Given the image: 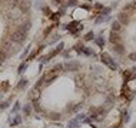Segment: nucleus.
Here are the masks:
<instances>
[{"label":"nucleus","instance_id":"nucleus-1","mask_svg":"<svg viewBox=\"0 0 136 128\" xmlns=\"http://www.w3.org/2000/svg\"><path fill=\"white\" fill-rule=\"evenodd\" d=\"M102 61H103V64H106L110 70H118V63L108 54V53H102Z\"/></svg>","mask_w":136,"mask_h":128},{"label":"nucleus","instance_id":"nucleus-2","mask_svg":"<svg viewBox=\"0 0 136 128\" xmlns=\"http://www.w3.org/2000/svg\"><path fill=\"white\" fill-rule=\"evenodd\" d=\"M67 28H69V31H70V33H75V34H76L79 30H82V28H83V26H82L79 21H72V23H69V24H67Z\"/></svg>","mask_w":136,"mask_h":128},{"label":"nucleus","instance_id":"nucleus-3","mask_svg":"<svg viewBox=\"0 0 136 128\" xmlns=\"http://www.w3.org/2000/svg\"><path fill=\"white\" fill-rule=\"evenodd\" d=\"M24 36H26L24 31H14V33L11 34V40L16 41V43H22V41L24 40Z\"/></svg>","mask_w":136,"mask_h":128},{"label":"nucleus","instance_id":"nucleus-4","mask_svg":"<svg viewBox=\"0 0 136 128\" xmlns=\"http://www.w3.org/2000/svg\"><path fill=\"white\" fill-rule=\"evenodd\" d=\"M109 40H110V43H112V44H118V43H120V36H119L116 31H112V33H110Z\"/></svg>","mask_w":136,"mask_h":128},{"label":"nucleus","instance_id":"nucleus-5","mask_svg":"<svg viewBox=\"0 0 136 128\" xmlns=\"http://www.w3.org/2000/svg\"><path fill=\"white\" fill-rule=\"evenodd\" d=\"M118 21H119L120 24H126V23L129 21V16L125 14V13H120V14L118 16Z\"/></svg>","mask_w":136,"mask_h":128},{"label":"nucleus","instance_id":"nucleus-6","mask_svg":"<svg viewBox=\"0 0 136 128\" xmlns=\"http://www.w3.org/2000/svg\"><path fill=\"white\" fill-rule=\"evenodd\" d=\"M113 51H115V53H118V54H123V53H125V47H123L120 43L113 44Z\"/></svg>","mask_w":136,"mask_h":128},{"label":"nucleus","instance_id":"nucleus-7","mask_svg":"<svg viewBox=\"0 0 136 128\" xmlns=\"http://www.w3.org/2000/svg\"><path fill=\"white\" fill-rule=\"evenodd\" d=\"M66 68H67L69 71H76V70L79 68V63H75V61H73V63H67V64H66Z\"/></svg>","mask_w":136,"mask_h":128},{"label":"nucleus","instance_id":"nucleus-8","mask_svg":"<svg viewBox=\"0 0 136 128\" xmlns=\"http://www.w3.org/2000/svg\"><path fill=\"white\" fill-rule=\"evenodd\" d=\"M120 28H122V24H120V23H119L118 20L112 21V31H116V33H118V31H119Z\"/></svg>","mask_w":136,"mask_h":128},{"label":"nucleus","instance_id":"nucleus-9","mask_svg":"<svg viewBox=\"0 0 136 128\" xmlns=\"http://www.w3.org/2000/svg\"><path fill=\"white\" fill-rule=\"evenodd\" d=\"M79 127V120L75 118V120H70L69 124H67V128H77Z\"/></svg>","mask_w":136,"mask_h":128},{"label":"nucleus","instance_id":"nucleus-10","mask_svg":"<svg viewBox=\"0 0 136 128\" xmlns=\"http://www.w3.org/2000/svg\"><path fill=\"white\" fill-rule=\"evenodd\" d=\"M123 77H125L126 81H128V80H132V78H133V71H132V70H126V71L123 73Z\"/></svg>","mask_w":136,"mask_h":128},{"label":"nucleus","instance_id":"nucleus-11","mask_svg":"<svg viewBox=\"0 0 136 128\" xmlns=\"http://www.w3.org/2000/svg\"><path fill=\"white\" fill-rule=\"evenodd\" d=\"M95 41H96V44H98L99 47H103V46H105V40H103V37H96Z\"/></svg>","mask_w":136,"mask_h":128},{"label":"nucleus","instance_id":"nucleus-12","mask_svg":"<svg viewBox=\"0 0 136 128\" xmlns=\"http://www.w3.org/2000/svg\"><path fill=\"white\" fill-rule=\"evenodd\" d=\"M83 53H85V54H87V56H93V57L96 56V54H95V51H93V50H90L89 47H85V48H83Z\"/></svg>","mask_w":136,"mask_h":128},{"label":"nucleus","instance_id":"nucleus-13","mask_svg":"<svg viewBox=\"0 0 136 128\" xmlns=\"http://www.w3.org/2000/svg\"><path fill=\"white\" fill-rule=\"evenodd\" d=\"M92 38H95V34H93V31H89V33L86 34L85 40H92Z\"/></svg>","mask_w":136,"mask_h":128},{"label":"nucleus","instance_id":"nucleus-14","mask_svg":"<svg viewBox=\"0 0 136 128\" xmlns=\"http://www.w3.org/2000/svg\"><path fill=\"white\" fill-rule=\"evenodd\" d=\"M19 123H20V117H16V118L10 123V124H11V125H16V124H19Z\"/></svg>","mask_w":136,"mask_h":128},{"label":"nucleus","instance_id":"nucleus-15","mask_svg":"<svg viewBox=\"0 0 136 128\" xmlns=\"http://www.w3.org/2000/svg\"><path fill=\"white\" fill-rule=\"evenodd\" d=\"M129 58L135 61V60H136V53H133V54H131V56H129Z\"/></svg>","mask_w":136,"mask_h":128},{"label":"nucleus","instance_id":"nucleus-16","mask_svg":"<svg viewBox=\"0 0 136 128\" xmlns=\"http://www.w3.org/2000/svg\"><path fill=\"white\" fill-rule=\"evenodd\" d=\"M26 85V81L23 80V81H20V84H19V88H22V87H24Z\"/></svg>","mask_w":136,"mask_h":128},{"label":"nucleus","instance_id":"nucleus-17","mask_svg":"<svg viewBox=\"0 0 136 128\" xmlns=\"http://www.w3.org/2000/svg\"><path fill=\"white\" fill-rule=\"evenodd\" d=\"M123 121H129V114H128V113L123 115Z\"/></svg>","mask_w":136,"mask_h":128},{"label":"nucleus","instance_id":"nucleus-18","mask_svg":"<svg viewBox=\"0 0 136 128\" xmlns=\"http://www.w3.org/2000/svg\"><path fill=\"white\" fill-rule=\"evenodd\" d=\"M113 128H119V127H113Z\"/></svg>","mask_w":136,"mask_h":128}]
</instances>
